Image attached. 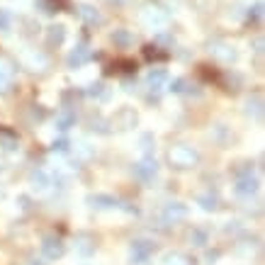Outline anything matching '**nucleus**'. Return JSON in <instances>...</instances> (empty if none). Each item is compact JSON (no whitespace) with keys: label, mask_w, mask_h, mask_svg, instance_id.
I'll list each match as a JSON object with an SVG mask.
<instances>
[{"label":"nucleus","mask_w":265,"mask_h":265,"mask_svg":"<svg viewBox=\"0 0 265 265\" xmlns=\"http://www.w3.org/2000/svg\"><path fill=\"white\" fill-rule=\"evenodd\" d=\"M15 73H17V68L12 64L8 56L0 54V93H8L12 88V83H15Z\"/></svg>","instance_id":"nucleus-4"},{"label":"nucleus","mask_w":265,"mask_h":265,"mask_svg":"<svg viewBox=\"0 0 265 265\" xmlns=\"http://www.w3.org/2000/svg\"><path fill=\"white\" fill-rule=\"evenodd\" d=\"M17 144H20V139H17V134L12 132V129H0V146L5 151H15Z\"/></svg>","instance_id":"nucleus-22"},{"label":"nucleus","mask_w":265,"mask_h":265,"mask_svg":"<svg viewBox=\"0 0 265 265\" xmlns=\"http://www.w3.org/2000/svg\"><path fill=\"white\" fill-rule=\"evenodd\" d=\"M34 5L44 15H54V12H61L68 5V0H34Z\"/></svg>","instance_id":"nucleus-18"},{"label":"nucleus","mask_w":265,"mask_h":265,"mask_svg":"<svg viewBox=\"0 0 265 265\" xmlns=\"http://www.w3.org/2000/svg\"><path fill=\"white\" fill-rule=\"evenodd\" d=\"M141 144H144V156H151V146H154L151 134H144V136H141Z\"/></svg>","instance_id":"nucleus-33"},{"label":"nucleus","mask_w":265,"mask_h":265,"mask_svg":"<svg viewBox=\"0 0 265 265\" xmlns=\"http://www.w3.org/2000/svg\"><path fill=\"white\" fill-rule=\"evenodd\" d=\"M85 202H88L93 210H114L117 207V199L110 197V195H90Z\"/></svg>","instance_id":"nucleus-14"},{"label":"nucleus","mask_w":265,"mask_h":265,"mask_svg":"<svg viewBox=\"0 0 265 265\" xmlns=\"http://www.w3.org/2000/svg\"><path fill=\"white\" fill-rule=\"evenodd\" d=\"M76 154H78V158H80V161H90L95 151H93L88 144H76Z\"/></svg>","instance_id":"nucleus-28"},{"label":"nucleus","mask_w":265,"mask_h":265,"mask_svg":"<svg viewBox=\"0 0 265 265\" xmlns=\"http://www.w3.org/2000/svg\"><path fill=\"white\" fill-rule=\"evenodd\" d=\"M10 24H12V15L8 10H0V32H10Z\"/></svg>","instance_id":"nucleus-30"},{"label":"nucleus","mask_w":265,"mask_h":265,"mask_svg":"<svg viewBox=\"0 0 265 265\" xmlns=\"http://www.w3.org/2000/svg\"><path fill=\"white\" fill-rule=\"evenodd\" d=\"M78 17L83 20L85 24H90V27H95V24H102V15H100L95 8H90V5H78Z\"/></svg>","instance_id":"nucleus-13"},{"label":"nucleus","mask_w":265,"mask_h":265,"mask_svg":"<svg viewBox=\"0 0 265 265\" xmlns=\"http://www.w3.org/2000/svg\"><path fill=\"white\" fill-rule=\"evenodd\" d=\"M76 251L80 255H93V251H95V239L90 236V233H78L76 236Z\"/></svg>","instance_id":"nucleus-16"},{"label":"nucleus","mask_w":265,"mask_h":265,"mask_svg":"<svg viewBox=\"0 0 265 265\" xmlns=\"http://www.w3.org/2000/svg\"><path fill=\"white\" fill-rule=\"evenodd\" d=\"M166 83H168V73L161 71V68H156V71H151V73L146 76V85H149V90L156 93V95L166 88Z\"/></svg>","instance_id":"nucleus-11"},{"label":"nucleus","mask_w":265,"mask_h":265,"mask_svg":"<svg viewBox=\"0 0 265 265\" xmlns=\"http://www.w3.org/2000/svg\"><path fill=\"white\" fill-rule=\"evenodd\" d=\"M136 122H139V117H136V112L132 107H122V110L114 112V117L110 120V127L117 129V132H127V129L136 127Z\"/></svg>","instance_id":"nucleus-3"},{"label":"nucleus","mask_w":265,"mask_h":265,"mask_svg":"<svg viewBox=\"0 0 265 265\" xmlns=\"http://www.w3.org/2000/svg\"><path fill=\"white\" fill-rule=\"evenodd\" d=\"M263 17V3H255L253 5V10L248 12V20H253V22H258Z\"/></svg>","instance_id":"nucleus-31"},{"label":"nucleus","mask_w":265,"mask_h":265,"mask_svg":"<svg viewBox=\"0 0 265 265\" xmlns=\"http://www.w3.org/2000/svg\"><path fill=\"white\" fill-rule=\"evenodd\" d=\"M188 204H183V202H168L163 207V221L166 224H180V221L188 219Z\"/></svg>","instance_id":"nucleus-5"},{"label":"nucleus","mask_w":265,"mask_h":265,"mask_svg":"<svg viewBox=\"0 0 265 265\" xmlns=\"http://www.w3.org/2000/svg\"><path fill=\"white\" fill-rule=\"evenodd\" d=\"M210 54L221 61V64H233L236 61V51L231 44H224V42H212L210 44Z\"/></svg>","instance_id":"nucleus-9"},{"label":"nucleus","mask_w":265,"mask_h":265,"mask_svg":"<svg viewBox=\"0 0 265 265\" xmlns=\"http://www.w3.org/2000/svg\"><path fill=\"white\" fill-rule=\"evenodd\" d=\"M64 39H66V27H64V24H51V27L46 30V44L49 46L64 44Z\"/></svg>","instance_id":"nucleus-17"},{"label":"nucleus","mask_w":265,"mask_h":265,"mask_svg":"<svg viewBox=\"0 0 265 265\" xmlns=\"http://www.w3.org/2000/svg\"><path fill=\"white\" fill-rule=\"evenodd\" d=\"M253 46H255V54H263V37H258Z\"/></svg>","instance_id":"nucleus-34"},{"label":"nucleus","mask_w":265,"mask_h":265,"mask_svg":"<svg viewBox=\"0 0 265 265\" xmlns=\"http://www.w3.org/2000/svg\"><path fill=\"white\" fill-rule=\"evenodd\" d=\"M30 183H32V190H37V192H46L49 185H51V178L46 175L42 168H37V170H32V175H30Z\"/></svg>","instance_id":"nucleus-15"},{"label":"nucleus","mask_w":265,"mask_h":265,"mask_svg":"<svg viewBox=\"0 0 265 265\" xmlns=\"http://www.w3.org/2000/svg\"><path fill=\"white\" fill-rule=\"evenodd\" d=\"M233 192L239 195V197H253L255 192H258V178L253 175V170L251 168H243L239 170V175H236V185H233Z\"/></svg>","instance_id":"nucleus-2"},{"label":"nucleus","mask_w":265,"mask_h":265,"mask_svg":"<svg viewBox=\"0 0 265 265\" xmlns=\"http://www.w3.org/2000/svg\"><path fill=\"white\" fill-rule=\"evenodd\" d=\"M144 56L149 58V61H166L168 51H161V46L149 44V46H144Z\"/></svg>","instance_id":"nucleus-24"},{"label":"nucleus","mask_w":265,"mask_h":265,"mask_svg":"<svg viewBox=\"0 0 265 265\" xmlns=\"http://www.w3.org/2000/svg\"><path fill=\"white\" fill-rule=\"evenodd\" d=\"M197 204H199V207H202L204 212H214L217 207H219V197H217V192L207 190V192L197 195Z\"/></svg>","instance_id":"nucleus-19"},{"label":"nucleus","mask_w":265,"mask_h":265,"mask_svg":"<svg viewBox=\"0 0 265 265\" xmlns=\"http://www.w3.org/2000/svg\"><path fill=\"white\" fill-rule=\"evenodd\" d=\"M73 124H76V114H73L71 110L64 107V110L56 114V129H58V132H68Z\"/></svg>","instance_id":"nucleus-20"},{"label":"nucleus","mask_w":265,"mask_h":265,"mask_svg":"<svg viewBox=\"0 0 265 265\" xmlns=\"http://www.w3.org/2000/svg\"><path fill=\"white\" fill-rule=\"evenodd\" d=\"M163 265H192V260H190L185 253H178V251H173V253L163 255Z\"/></svg>","instance_id":"nucleus-23"},{"label":"nucleus","mask_w":265,"mask_h":265,"mask_svg":"<svg viewBox=\"0 0 265 265\" xmlns=\"http://www.w3.org/2000/svg\"><path fill=\"white\" fill-rule=\"evenodd\" d=\"M68 139H58V141H54V144H51V151H58V154H66L68 151Z\"/></svg>","instance_id":"nucleus-32"},{"label":"nucleus","mask_w":265,"mask_h":265,"mask_svg":"<svg viewBox=\"0 0 265 265\" xmlns=\"http://www.w3.org/2000/svg\"><path fill=\"white\" fill-rule=\"evenodd\" d=\"M64 251H66V246H64V241H61L58 236H44V241H42V253H44L49 260L61 258Z\"/></svg>","instance_id":"nucleus-8"},{"label":"nucleus","mask_w":265,"mask_h":265,"mask_svg":"<svg viewBox=\"0 0 265 265\" xmlns=\"http://www.w3.org/2000/svg\"><path fill=\"white\" fill-rule=\"evenodd\" d=\"M112 39H114L117 44H122V46H127L129 42H134V37L129 32H124V30H117V32L112 34Z\"/></svg>","instance_id":"nucleus-29"},{"label":"nucleus","mask_w":265,"mask_h":265,"mask_svg":"<svg viewBox=\"0 0 265 265\" xmlns=\"http://www.w3.org/2000/svg\"><path fill=\"white\" fill-rule=\"evenodd\" d=\"M90 56H93V54H90L88 44L83 42V44H78L76 49H73V51L68 54L66 64H68V68H73V71H76V68H80V66H85V64H88V61H90Z\"/></svg>","instance_id":"nucleus-10"},{"label":"nucleus","mask_w":265,"mask_h":265,"mask_svg":"<svg viewBox=\"0 0 265 265\" xmlns=\"http://www.w3.org/2000/svg\"><path fill=\"white\" fill-rule=\"evenodd\" d=\"M190 241H192V246H204L207 243V233L202 231V229H192V233H190Z\"/></svg>","instance_id":"nucleus-27"},{"label":"nucleus","mask_w":265,"mask_h":265,"mask_svg":"<svg viewBox=\"0 0 265 265\" xmlns=\"http://www.w3.org/2000/svg\"><path fill=\"white\" fill-rule=\"evenodd\" d=\"M170 90L175 93V95H190L192 90H190V83L185 78H175L173 83H170Z\"/></svg>","instance_id":"nucleus-25"},{"label":"nucleus","mask_w":265,"mask_h":265,"mask_svg":"<svg viewBox=\"0 0 265 265\" xmlns=\"http://www.w3.org/2000/svg\"><path fill=\"white\" fill-rule=\"evenodd\" d=\"M134 173H136V178H141V180H154L156 175H158V163L154 161V156H144L136 166H134Z\"/></svg>","instance_id":"nucleus-7"},{"label":"nucleus","mask_w":265,"mask_h":265,"mask_svg":"<svg viewBox=\"0 0 265 265\" xmlns=\"http://www.w3.org/2000/svg\"><path fill=\"white\" fill-rule=\"evenodd\" d=\"M168 161H170V166L178 168V170H188V168L197 166L199 154L188 144H175L168 151Z\"/></svg>","instance_id":"nucleus-1"},{"label":"nucleus","mask_w":265,"mask_h":265,"mask_svg":"<svg viewBox=\"0 0 265 265\" xmlns=\"http://www.w3.org/2000/svg\"><path fill=\"white\" fill-rule=\"evenodd\" d=\"M151 253H154V243L146 241V239H139V241L132 243V251H129V255H132V260L136 265H144L149 258H151Z\"/></svg>","instance_id":"nucleus-6"},{"label":"nucleus","mask_w":265,"mask_h":265,"mask_svg":"<svg viewBox=\"0 0 265 265\" xmlns=\"http://www.w3.org/2000/svg\"><path fill=\"white\" fill-rule=\"evenodd\" d=\"M246 114L253 117V120H260L263 117V95H253L246 105Z\"/></svg>","instance_id":"nucleus-21"},{"label":"nucleus","mask_w":265,"mask_h":265,"mask_svg":"<svg viewBox=\"0 0 265 265\" xmlns=\"http://www.w3.org/2000/svg\"><path fill=\"white\" fill-rule=\"evenodd\" d=\"M141 20H144V24H149V27H154V30H161V27H166L168 24V15L163 10H144V15H141Z\"/></svg>","instance_id":"nucleus-12"},{"label":"nucleus","mask_w":265,"mask_h":265,"mask_svg":"<svg viewBox=\"0 0 265 265\" xmlns=\"http://www.w3.org/2000/svg\"><path fill=\"white\" fill-rule=\"evenodd\" d=\"M85 93H88L90 98H95V100H107V90H105L102 83H90Z\"/></svg>","instance_id":"nucleus-26"}]
</instances>
